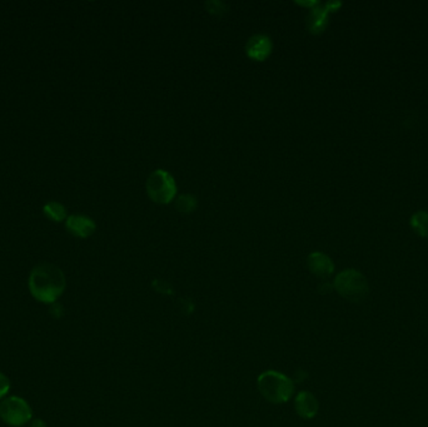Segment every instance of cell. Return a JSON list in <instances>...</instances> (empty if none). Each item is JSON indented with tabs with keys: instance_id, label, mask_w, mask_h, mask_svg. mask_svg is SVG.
Wrapping results in <instances>:
<instances>
[{
	"instance_id": "1",
	"label": "cell",
	"mask_w": 428,
	"mask_h": 427,
	"mask_svg": "<svg viewBox=\"0 0 428 427\" xmlns=\"http://www.w3.org/2000/svg\"><path fill=\"white\" fill-rule=\"evenodd\" d=\"M63 271L52 264L36 266L29 276V290L33 297L42 303H54L65 290Z\"/></svg>"
},
{
	"instance_id": "10",
	"label": "cell",
	"mask_w": 428,
	"mask_h": 427,
	"mask_svg": "<svg viewBox=\"0 0 428 427\" xmlns=\"http://www.w3.org/2000/svg\"><path fill=\"white\" fill-rule=\"evenodd\" d=\"M327 14L328 9L326 6H316L309 16V28L314 33L323 31L327 26Z\"/></svg>"
},
{
	"instance_id": "13",
	"label": "cell",
	"mask_w": 428,
	"mask_h": 427,
	"mask_svg": "<svg viewBox=\"0 0 428 427\" xmlns=\"http://www.w3.org/2000/svg\"><path fill=\"white\" fill-rule=\"evenodd\" d=\"M196 198L192 195H181L176 202V207H177L178 211L184 212V213H189V212L193 211L196 208Z\"/></svg>"
},
{
	"instance_id": "3",
	"label": "cell",
	"mask_w": 428,
	"mask_h": 427,
	"mask_svg": "<svg viewBox=\"0 0 428 427\" xmlns=\"http://www.w3.org/2000/svg\"><path fill=\"white\" fill-rule=\"evenodd\" d=\"M334 288L346 300L351 302H362L365 300L370 287L365 276L355 269H346L341 272L334 280Z\"/></svg>"
},
{
	"instance_id": "4",
	"label": "cell",
	"mask_w": 428,
	"mask_h": 427,
	"mask_svg": "<svg viewBox=\"0 0 428 427\" xmlns=\"http://www.w3.org/2000/svg\"><path fill=\"white\" fill-rule=\"evenodd\" d=\"M32 417V407L19 396L6 397L0 404V418L9 426H24L31 422Z\"/></svg>"
},
{
	"instance_id": "6",
	"label": "cell",
	"mask_w": 428,
	"mask_h": 427,
	"mask_svg": "<svg viewBox=\"0 0 428 427\" xmlns=\"http://www.w3.org/2000/svg\"><path fill=\"white\" fill-rule=\"evenodd\" d=\"M294 407L299 416L303 418H312L319 411V402L311 392L303 391L296 397Z\"/></svg>"
},
{
	"instance_id": "2",
	"label": "cell",
	"mask_w": 428,
	"mask_h": 427,
	"mask_svg": "<svg viewBox=\"0 0 428 427\" xmlns=\"http://www.w3.org/2000/svg\"><path fill=\"white\" fill-rule=\"evenodd\" d=\"M258 389L272 404H284L292 397L294 386L287 376L277 371H267L258 377Z\"/></svg>"
},
{
	"instance_id": "11",
	"label": "cell",
	"mask_w": 428,
	"mask_h": 427,
	"mask_svg": "<svg viewBox=\"0 0 428 427\" xmlns=\"http://www.w3.org/2000/svg\"><path fill=\"white\" fill-rule=\"evenodd\" d=\"M413 231L421 237H428V212L418 211L411 217Z\"/></svg>"
},
{
	"instance_id": "14",
	"label": "cell",
	"mask_w": 428,
	"mask_h": 427,
	"mask_svg": "<svg viewBox=\"0 0 428 427\" xmlns=\"http://www.w3.org/2000/svg\"><path fill=\"white\" fill-rule=\"evenodd\" d=\"M9 391H11V380L3 372H0V400H3Z\"/></svg>"
},
{
	"instance_id": "9",
	"label": "cell",
	"mask_w": 428,
	"mask_h": 427,
	"mask_svg": "<svg viewBox=\"0 0 428 427\" xmlns=\"http://www.w3.org/2000/svg\"><path fill=\"white\" fill-rule=\"evenodd\" d=\"M67 227L75 236L88 237L95 232V223L88 217L73 215V216L68 217Z\"/></svg>"
},
{
	"instance_id": "12",
	"label": "cell",
	"mask_w": 428,
	"mask_h": 427,
	"mask_svg": "<svg viewBox=\"0 0 428 427\" xmlns=\"http://www.w3.org/2000/svg\"><path fill=\"white\" fill-rule=\"evenodd\" d=\"M44 212L47 213L48 217H50L54 221H62L65 217V208L63 205L58 202H49L44 206Z\"/></svg>"
},
{
	"instance_id": "8",
	"label": "cell",
	"mask_w": 428,
	"mask_h": 427,
	"mask_svg": "<svg viewBox=\"0 0 428 427\" xmlns=\"http://www.w3.org/2000/svg\"><path fill=\"white\" fill-rule=\"evenodd\" d=\"M309 267L312 274L319 276L321 279H326L333 274L334 264L328 256L323 254H312L309 257Z\"/></svg>"
},
{
	"instance_id": "5",
	"label": "cell",
	"mask_w": 428,
	"mask_h": 427,
	"mask_svg": "<svg viewBox=\"0 0 428 427\" xmlns=\"http://www.w3.org/2000/svg\"><path fill=\"white\" fill-rule=\"evenodd\" d=\"M176 183L171 174L158 169L146 180V190L151 200L158 203H168L176 195Z\"/></svg>"
},
{
	"instance_id": "15",
	"label": "cell",
	"mask_w": 428,
	"mask_h": 427,
	"mask_svg": "<svg viewBox=\"0 0 428 427\" xmlns=\"http://www.w3.org/2000/svg\"><path fill=\"white\" fill-rule=\"evenodd\" d=\"M29 427H47V423L43 421V420H41V418H36V420H33V421L31 422Z\"/></svg>"
},
{
	"instance_id": "7",
	"label": "cell",
	"mask_w": 428,
	"mask_h": 427,
	"mask_svg": "<svg viewBox=\"0 0 428 427\" xmlns=\"http://www.w3.org/2000/svg\"><path fill=\"white\" fill-rule=\"evenodd\" d=\"M271 48L269 38L263 34H257L248 40L246 49L250 57L257 59V60H263L268 57V54L271 53Z\"/></svg>"
}]
</instances>
